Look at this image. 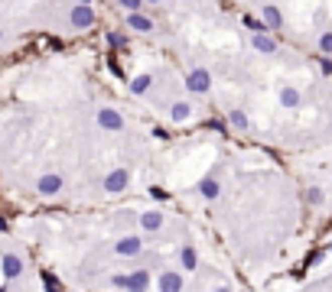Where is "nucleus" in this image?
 <instances>
[{
  "mask_svg": "<svg viewBox=\"0 0 332 292\" xmlns=\"http://www.w3.org/2000/svg\"><path fill=\"white\" fill-rule=\"evenodd\" d=\"M186 282H183V273L176 269H163L160 279H156V292H183Z\"/></svg>",
  "mask_w": 332,
  "mask_h": 292,
  "instance_id": "obj_1",
  "label": "nucleus"
},
{
  "mask_svg": "<svg viewBox=\"0 0 332 292\" xmlns=\"http://www.w3.org/2000/svg\"><path fill=\"white\" fill-rule=\"evenodd\" d=\"M163 211H143L140 214V227H143V231H147V234H156V231H160V227H163Z\"/></svg>",
  "mask_w": 332,
  "mask_h": 292,
  "instance_id": "obj_8",
  "label": "nucleus"
},
{
  "mask_svg": "<svg viewBox=\"0 0 332 292\" xmlns=\"http://www.w3.org/2000/svg\"><path fill=\"white\" fill-rule=\"evenodd\" d=\"M43 282H46V292H65V289H62V282L55 279L52 273H43Z\"/></svg>",
  "mask_w": 332,
  "mask_h": 292,
  "instance_id": "obj_19",
  "label": "nucleus"
},
{
  "mask_svg": "<svg viewBox=\"0 0 332 292\" xmlns=\"http://www.w3.org/2000/svg\"><path fill=\"white\" fill-rule=\"evenodd\" d=\"M127 185H130V172L127 169H114V172H108V176H105V192H111V195L124 192Z\"/></svg>",
  "mask_w": 332,
  "mask_h": 292,
  "instance_id": "obj_3",
  "label": "nucleus"
},
{
  "mask_svg": "<svg viewBox=\"0 0 332 292\" xmlns=\"http://www.w3.org/2000/svg\"><path fill=\"white\" fill-rule=\"evenodd\" d=\"M254 49H258V52H264V55H274V52H277V39L267 36V33H254Z\"/></svg>",
  "mask_w": 332,
  "mask_h": 292,
  "instance_id": "obj_11",
  "label": "nucleus"
},
{
  "mask_svg": "<svg viewBox=\"0 0 332 292\" xmlns=\"http://www.w3.org/2000/svg\"><path fill=\"white\" fill-rule=\"evenodd\" d=\"M147 88H150V75H137V78L130 81V91L134 94H147Z\"/></svg>",
  "mask_w": 332,
  "mask_h": 292,
  "instance_id": "obj_18",
  "label": "nucleus"
},
{
  "mask_svg": "<svg viewBox=\"0 0 332 292\" xmlns=\"http://www.w3.org/2000/svg\"><path fill=\"white\" fill-rule=\"evenodd\" d=\"M319 49H322V55H332V33H322L319 36Z\"/></svg>",
  "mask_w": 332,
  "mask_h": 292,
  "instance_id": "obj_22",
  "label": "nucleus"
},
{
  "mask_svg": "<svg viewBox=\"0 0 332 292\" xmlns=\"http://www.w3.org/2000/svg\"><path fill=\"white\" fill-rule=\"evenodd\" d=\"M264 20H267V30H280L283 26V17L277 7H264Z\"/></svg>",
  "mask_w": 332,
  "mask_h": 292,
  "instance_id": "obj_16",
  "label": "nucleus"
},
{
  "mask_svg": "<svg viewBox=\"0 0 332 292\" xmlns=\"http://www.w3.org/2000/svg\"><path fill=\"white\" fill-rule=\"evenodd\" d=\"M117 4H121V7H127V13H137V10L143 7V0H117Z\"/></svg>",
  "mask_w": 332,
  "mask_h": 292,
  "instance_id": "obj_23",
  "label": "nucleus"
},
{
  "mask_svg": "<svg viewBox=\"0 0 332 292\" xmlns=\"http://www.w3.org/2000/svg\"><path fill=\"white\" fill-rule=\"evenodd\" d=\"M81 4H88V0H81Z\"/></svg>",
  "mask_w": 332,
  "mask_h": 292,
  "instance_id": "obj_32",
  "label": "nucleus"
},
{
  "mask_svg": "<svg viewBox=\"0 0 332 292\" xmlns=\"http://www.w3.org/2000/svg\"><path fill=\"white\" fill-rule=\"evenodd\" d=\"M111 286H114V289H127V276H124V273L111 276Z\"/></svg>",
  "mask_w": 332,
  "mask_h": 292,
  "instance_id": "obj_24",
  "label": "nucleus"
},
{
  "mask_svg": "<svg viewBox=\"0 0 332 292\" xmlns=\"http://www.w3.org/2000/svg\"><path fill=\"white\" fill-rule=\"evenodd\" d=\"M111 46H127V36H121V33H108Z\"/></svg>",
  "mask_w": 332,
  "mask_h": 292,
  "instance_id": "obj_25",
  "label": "nucleus"
},
{
  "mask_svg": "<svg viewBox=\"0 0 332 292\" xmlns=\"http://www.w3.org/2000/svg\"><path fill=\"white\" fill-rule=\"evenodd\" d=\"M36 189H39V195H59V192H62V176L49 172V176H43V179L36 182Z\"/></svg>",
  "mask_w": 332,
  "mask_h": 292,
  "instance_id": "obj_7",
  "label": "nucleus"
},
{
  "mask_svg": "<svg viewBox=\"0 0 332 292\" xmlns=\"http://www.w3.org/2000/svg\"><path fill=\"white\" fill-rule=\"evenodd\" d=\"M72 23H75V26H81V30H85V26H92V23H95L92 7H85V4L75 7V10H72Z\"/></svg>",
  "mask_w": 332,
  "mask_h": 292,
  "instance_id": "obj_10",
  "label": "nucleus"
},
{
  "mask_svg": "<svg viewBox=\"0 0 332 292\" xmlns=\"http://www.w3.org/2000/svg\"><path fill=\"white\" fill-rule=\"evenodd\" d=\"M0 39H4V33H0Z\"/></svg>",
  "mask_w": 332,
  "mask_h": 292,
  "instance_id": "obj_33",
  "label": "nucleus"
},
{
  "mask_svg": "<svg viewBox=\"0 0 332 292\" xmlns=\"http://www.w3.org/2000/svg\"><path fill=\"white\" fill-rule=\"evenodd\" d=\"M127 292H150V269L147 266H137L127 276Z\"/></svg>",
  "mask_w": 332,
  "mask_h": 292,
  "instance_id": "obj_4",
  "label": "nucleus"
},
{
  "mask_svg": "<svg viewBox=\"0 0 332 292\" xmlns=\"http://www.w3.org/2000/svg\"><path fill=\"white\" fill-rule=\"evenodd\" d=\"M280 104H283V107H290V110H293V107H300V91L287 85V88L280 91Z\"/></svg>",
  "mask_w": 332,
  "mask_h": 292,
  "instance_id": "obj_15",
  "label": "nucleus"
},
{
  "mask_svg": "<svg viewBox=\"0 0 332 292\" xmlns=\"http://www.w3.org/2000/svg\"><path fill=\"white\" fill-rule=\"evenodd\" d=\"M127 26L137 30V33H150V30H153V23H150L143 13H127Z\"/></svg>",
  "mask_w": 332,
  "mask_h": 292,
  "instance_id": "obj_12",
  "label": "nucleus"
},
{
  "mask_svg": "<svg viewBox=\"0 0 332 292\" xmlns=\"http://www.w3.org/2000/svg\"><path fill=\"white\" fill-rule=\"evenodd\" d=\"M319 68H322V75H332V59H329V55L319 59Z\"/></svg>",
  "mask_w": 332,
  "mask_h": 292,
  "instance_id": "obj_26",
  "label": "nucleus"
},
{
  "mask_svg": "<svg viewBox=\"0 0 332 292\" xmlns=\"http://www.w3.org/2000/svg\"><path fill=\"white\" fill-rule=\"evenodd\" d=\"M98 123H101V127H105V130H121L124 127V120H121V114H117V110H98Z\"/></svg>",
  "mask_w": 332,
  "mask_h": 292,
  "instance_id": "obj_9",
  "label": "nucleus"
},
{
  "mask_svg": "<svg viewBox=\"0 0 332 292\" xmlns=\"http://www.w3.org/2000/svg\"><path fill=\"white\" fill-rule=\"evenodd\" d=\"M189 114H192V107H189V104H173V110H170V117H173L176 123H183Z\"/></svg>",
  "mask_w": 332,
  "mask_h": 292,
  "instance_id": "obj_17",
  "label": "nucleus"
},
{
  "mask_svg": "<svg viewBox=\"0 0 332 292\" xmlns=\"http://www.w3.org/2000/svg\"><path fill=\"white\" fill-rule=\"evenodd\" d=\"M4 231H7V221H4V218H0V234H4Z\"/></svg>",
  "mask_w": 332,
  "mask_h": 292,
  "instance_id": "obj_29",
  "label": "nucleus"
},
{
  "mask_svg": "<svg viewBox=\"0 0 332 292\" xmlns=\"http://www.w3.org/2000/svg\"><path fill=\"white\" fill-rule=\"evenodd\" d=\"M179 263H183V269H196L199 266V256H196V250L186 243V247H179Z\"/></svg>",
  "mask_w": 332,
  "mask_h": 292,
  "instance_id": "obj_13",
  "label": "nucleus"
},
{
  "mask_svg": "<svg viewBox=\"0 0 332 292\" xmlns=\"http://www.w3.org/2000/svg\"><path fill=\"white\" fill-rule=\"evenodd\" d=\"M114 253L117 256H130V260H134V256L143 253V240L134 237V234H127V237H121V240L114 243Z\"/></svg>",
  "mask_w": 332,
  "mask_h": 292,
  "instance_id": "obj_2",
  "label": "nucleus"
},
{
  "mask_svg": "<svg viewBox=\"0 0 332 292\" xmlns=\"http://www.w3.org/2000/svg\"><path fill=\"white\" fill-rule=\"evenodd\" d=\"M153 136H156V140H170V133H166L163 127H156V130H153Z\"/></svg>",
  "mask_w": 332,
  "mask_h": 292,
  "instance_id": "obj_28",
  "label": "nucleus"
},
{
  "mask_svg": "<svg viewBox=\"0 0 332 292\" xmlns=\"http://www.w3.org/2000/svg\"><path fill=\"white\" fill-rule=\"evenodd\" d=\"M215 292H231V289H228V286H221V289H215Z\"/></svg>",
  "mask_w": 332,
  "mask_h": 292,
  "instance_id": "obj_30",
  "label": "nucleus"
},
{
  "mask_svg": "<svg viewBox=\"0 0 332 292\" xmlns=\"http://www.w3.org/2000/svg\"><path fill=\"white\" fill-rule=\"evenodd\" d=\"M199 195H202V198H218V182H215V179H212V176H205L202 179V182H199Z\"/></svg>",
  "mask_w": 332,
  "mask_h": 292,
  "instance_id": "obj_14",
  "label": "nucleus"
},
{
  "mask_svg": "<svg viewBox=\"0 0 332 292\" xmlns=\"http://www.w3.org/2000/svg\"><path fill=\"white\" fill-rule=\"evenodd\" d=\"M228 120H231V127H238V130H247V117L241 114V110H231V117H228Z\"/></svg>",
  "mask_w": 332,
  "mask_h": 292,
  "instance_id": "obj_20",
  "label": "nucleus"
},
{
  "mask_svg": "<svg viewBox=\"0 0 332 292\" xmlns=\"http://www.w3.org/2000/svg\"><path fill=\"white\" fill-rule=\"evenodd\" d=\"M150 195H153V198H156V201H166V198H170V195H166L163 189H150Z\"/></svg>",
  "mask_w": 332,
  "mask_h": 292,
  "instance_id": "obj_27",
  "label": "nucleus"
},
{
  "mask_svg": "<svg viewBox=\"0 0 332 292\" xmlns=\"http://www.w3.org/2000/svg\"><path fill=\"white\" fill-rule=\"evenodd\" d=\"M306 201H309V205H322V201H326V195H322V189H309V192H306Z\"/></svg>",
  "mask_w": 332,
  "mask_h": 292,
  "instance_id": "obj_21",
  "label": "nucleus"
},
{
  "mask_svg": "<svg viewBox=\"0 0 332 292\" xmlns=\"http://www.w3.org/2000/svg\"><path fill=\"white\" fill-rule=\"evenodd\" d=\"M150 4H156V0H150Z\"/></svg>",
  "mask_w": 332,
  "mask_h": 292,
  "instance_id": "obj_34",
  "label": "nucleus"
},
{
  "mask_svg": "<svg viewBox=\"0 0 332 292\" xmlns=\"http://www.w3.org/2000/svg\"><path fill=\"white\" fill-rule=\"evenodd\" d=\"M0 292H10V286H0Z\"/></svg>",
  "mask_w": 332,
  "mask_h": 292,
  "instance_id": "obj_31",
  "label": "nucleus"
},
{
  "mask_svg": "<svg viewBox=\"0 0 332 292\" xmlns=\"http://www.w3.org/2000/svg\"><path fill=\"white\" fill-rule=\"evenodd\" d=\"M0 269H4V279H17L23 273V260L17 253H4L0 256Z\"/></svg>",
  "mask_w": 332,
  "mask_h": 292,
  "instance_id": "obj_5",
  "label": "nucleus"
},
{
  "mask_svg": "<svg viewBox=\"0 0 332 292\" xmlns=\"http://www.w3.org/2000/svg\"><path fill=\"white\" fill-rule=\"evenodd\" d=\"M329 250H332V243H329Z\"/></svg>",
  "mask_w": 332,
  "mask_h": 292,
  "instance_id": "obj_35",
  "label": "nucleus"
},
{
  "mask_svg": "<svg viewBox=\"0 0 332 292\" xmlns=\"http://www.w3.org/2000/svg\"><path fill=\"white\" fill-rule=\"evenodd\" d=\"M209 85H212V78H209V72H205V68H196V72L186 78V88H189V91H196V94H205V91H209Z\"/></svg>",
  "mask_w": 332,
  "mask_h": 292,
  "instance_id": "obj_6",
  "label": "nucleus"
}]
</instances>
